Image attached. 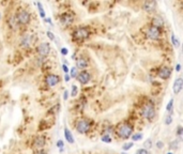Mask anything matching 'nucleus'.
Here are the masks:
<instances>
[{
    "label": "nucleus",
    "instance_id": "423d86ee",
    "mask_svg": "<svg viewBox=\"0 0 183 154\" xmlns=\"http://www.w3.org/2000/svg\"><path fill=\"white\" fill-rule=\"evenodd\" d=\"M50 50H52V47H50V44H49L48 42H42L37 47V52L39 57L45 58V59H46V58L48 57L49 54H50Z\"/></svg>",
    "mask_w": 183,
    "mask_h": 154
},
{
    "label": "nucleus",
    "instance_id": "79ce46f5",
    "mask_svg": "<svg viewBox=\"0 0 183 154\" xmlns=\"http://www.w3.org/2000/svg\"><path fill=\"white\" fill-rule=\"evenodd\" d=\"M175 69H176V71H177V72H180V71H181V64H180V63H177V64H176V68H175Z\"/></svg>",
    "mask_w": 183,
    "mask_h": 154
},
{
    "label": "nucleus",
    "instance_id": "f704fd0d",
    "mask_svg": "<svg viewBox=\"0 0 183 154\" xmlns=\"http://www.w3.org/2000/svg\"><path fill=\"white\" fill-rule=\"evenodd\" d=\"M60 54H61L62 56H67V54H69V49H67V47H61V49H60Z\"/></svg>",
    "mask_w": 183,
    "mask_h": 154
},
{
    "label": "nucleus",
    "instance_id": "c9c22d12",
    "mask_svg": "<svg viewBox=\"0 0 183 154\" xmlns=\"http://www.w3.org/2000/svg\"><path fill=\"white\" fill-rule=\"evenodd\" d=\"M165 143L162 141V140H159V141H156V148L157 149H160V150H162L163 148H164Z\"/></svg>",
    "mask_w": 183,
    "mask_h": 154
},
{
    "label": "nucleus",
    "instance_id": "c03bdc74",
    "mask_svg": "<svg viewBox=\"0 0 183 154\" xmlns=\"http://www.w3.org/2000/svg\"><path fill=\"white\" fill-rule=\"evenodd\" d=\"M166 154H175V153H173V152H167Z\"/></svg>",
    "mask_w": 183,
    "mask_h": 154
},
{
    "label": "nucleus",
    "instance_id": "c756f323",
    "mask_svg": "<svg viewBox=\"0 0 183 154\" xmlns=\"http://www.w3.org/2000/svg\"><path fill=\"white\" fill-rule=\"evenodd\" d=\"M164 123L165 125H170L172 123V115H166L164 118Z\"/></svg>",
    "mask_w": 183,
    "mask_h": 154
},
{
    "label": "nucleus",
    "instance_id": "4c0bfd02",
    "mask_svg": "<svg viewBox=\"0 0 183 154\" xmlns=\"http://www.w3.org/2000/svg\"><path fill=\"white\" fill-rule=\"evenodd\" d=\"M69 96H70V92H69L67 90H64L63 95H62V98H63L64 101H67V100H69Z\"/></svg>",
    "mask_w": 183,
    "mask_h": 154
},
{
    "label": "nucleus",
    "instance_id": "7ed1b4c3",
    "mask_svg": "<svg viewBox=\"0 0 183 154\" xmlns=\"http://www.w3.org/2000/svg\"><path fill=\"white\" fill-rule=\"evenodd\" d=\"M140 115L144 119H146L148 121L153 120L155 116H156V109H155V106L152 102H147L144 105L142 106V109H140Z\"/></svg>",
    "mask_w": 183,
    "mask_h": 154
},
{
    "label": "nucleus",
    "instance_id": "1a4fd4ad",
    "mask_svg": "<svg viewBox=\"0 0 183 154\" xmlns=\"http://www.w3.org/2000/svg\"><path fill=\"white\" fill-rule=\"evenodd\" d=\"M46 145V137L44 135H37L35 136L32 140V143H31V146L33 149L35 150H40V149H43Z\"/></svg>",
    "mask_w": 183,
    "mask_h": 154
},
{
    "label": "nucleus",
    "instance_id": "58836bf2",
    "mask_svg": "<svg viewBox=\"0 0 183 154\" xmlns=\"http://www.w3.org/2000/svg\"><path fill=\"white\" fill-rule=\"evenodd\" d=\"M34 154H47V152L44 149H40V150H35Z\"/></svg>",
    "mask_w": 183,
    "mask_h": 154
},
{
    "label": "nucleus",
    "instance_id": "6ab92c4d",
    "mask_svg": "<svg viewBox=\"0 0 183 154\" xmlns=\"http://www.w3.org/2000/svg\"><path fill=\"white\" fill-rule=\"evenodd\" d=\"M64 138H65V140H67L69 143H71V145H73V143L75 142V139L74 137H73V134H72V132L69 130V128L65 126L64 128Z\"/></svg>",
    "mask_w": 183,
    "mask_h": 154
},
{
    "label": "nucleus",
    "instance_id": "9b49d317",
    "mask_svg": "<svg viewBox=\"0 0 183 154\" xmlns=\"http://www.w3.org/2000/svg\"><path fill=\"white\" fill-rule=\"evenodd\" d=\"M60 83V77L56 74H48L45 76V85L49 88H54Z\"/></svg>",
    "mask_w": 183,
    "mask_h": 154
},
{
    "label": "nucleus",
    "instance_id": "f8f14e48",
    "mask_svg": "<svg viewBox=\"0 0 183 154\" xmlns=\"http://www.w3.org/2000/svg\"><path fill=\"white\" fill-rule=\"evenodd\" d=\"M77 81H78L80 85H87V83H89V81L91 80V74H90L88 71H80L78 72V74H77Z\"/></svg>",
    "mask_w": 183,
    "mask_h": 154
},
{
    "label": "nucleus",
    "instance_id": "412c9836",
    "mask_svg": "<svg viewBox=\"0 0 183 154\" xmlns=\"http://www.w3.org/2000/svg\"><path fill=\"white\" fill-rule=\"evenodd\" d=\"M170 41H171V44L175 48L180 47V40L177 38V35L175 33H171V35H170Z\"/></svg>",
    "mask_w": 183,
    "mask_h": 154
},
{
    "label": "nucleus",
    "instance_id": "0eeeda50",
    "mask_svg": "<svg viewBox=\"0 0 183 154\" xmlns=\"http://www.w3.org/2000/svg\"><path fill=\"white\" fill-rule=\"evenodd\" d=\"M75 20V16L74 14H72L70 12H64L62 13L59 17V22L60 24L63 27H70L74 24Z\"/></svg>",
    "mask_w": 183,
    "mask_h": 154
},
{
    "label": "nucleus",
    "instance_id": "37998d69",
    "mask_svg": "<svg viewBox=\"0 0 183 154\" xmlns=\"http://www.w3.org/2000/svg\"><path fill=\"white\" fill-rule=\"evenodd\" d=\"M63 151H64V149H59V152H60V153H62Z\"/></svg>",
    "mask_w": 183,
    "mask_h": 154
},
{
    "label": "nucleus",
    "instance_id": "4468645a",
    "mask_svg": "<svg viewBox=\"0 0 183 154\" xmlns=\"http://www.w3.org/2000/svg\"><path fill=\"white\" fill-rule=\"evenodd\" d=\"M32 44V35L29 33L24 34L19 40V45L22 48H29Z\"/></svg>",
    "mask_w": 183,
    "mask_h": 154
},
{
    "label": "nucleus",
    "instance_id": "5701e85b",
    "mask_svg": "<svg viewBox=\"0 0 183 154\" xmlns=\"http://www.w3.org/2000/svg\"><path fill=\"white\" fill-rule=\"evenodd\" d=\"M142 137H144V134H142V133H135V134H132V136H131L132 142H135V141H139V140H142Z\"/></svg>",
    "mask_w": 183,
    "mask_h": 154
},
{
    "label": "nucleus",
    "instance_id": "dca6fc26",
    "mask_svg": "<svg viewBox=\"0 0 183 154\" xmlns=\"http://www.w3.org/2000/svg\"><path fill=\"white\" fill-rule=\"evenodd\" d=\"M151 26L155 27V28H159V29H162V28L165 26L164 18L160 15H156V16H154V17H152V19H151Z\"/></svg>",
    "mask_w": 183,
    "mask_h": 154
},
{
    "label": "nucleus",
    "instance_id": "39448f33",
    "mask_svg": "<svg viewBox=\"0 0 183 154\" xmlns=\"http://www.w3.org/2000/svg\"><path fill=\"white\" fill-rule=\"evenodd\" d=\"M15 18H16L18 26H27V25H29L30 20H31V14L29 11L22 9L15 15Z\"/></svg>",
    "mask_w": 183,
    "mask_h": 154
},
{
    "label": "nucleus",
    "instance_id": "473e14b6",
    "mask_svg": "<svg viewBox=\"0 0 183 154\" xmlns=\"http://www.w3.org/2000/svg\"><path fill=\"white\" fill-rule=\"evenodd\" d=\"M56 146L58 149H64V141L62 140V139H59L58 141H57Z\"/></svg>",
    "mask_w": 183,
    "mask_h": 154
},
{
    "label": "nucleus",
    "instance_id": "b1692460",
    "mask_svg": "<svg viewBox=\"0 0 183 154\" xmlns=\"http://www.w3.org/2000/svg\"><path fill=\"white\" fill-rule=\"evenodd\" d=\"M179 145H180V141L178 140V139H175V140H172V141H170V143H169V149L170 150H177L178 148H179Z\"/></svg>",
    "mask_w": 183,
    "mask_h": 154
},
{
    "label": "nucleus",
    "instance_id": "49530a36",
    "mask_svg": "<svg viewBox=\"0 0 183 154\" xmlns=\"http://www.w3.org/2000/svg\"><path fill=\"white\" fill-rule=\"evenodd\" d=\"M121 154H127V153H125V152H122V153H121Z\"/></svg>",
    "mask_w": 183,
    "mask_h": 154
},
{
    "label": "nucleus",
    "instance_id": "c85d7f7f",
    "mask_svg": "<svg viewBox=\"0 0 183 154\" xmlns=\"http://www.w3.org/2000/svg\"><path fill=\"white\" fill-rule=\"evenodd\" d=\"M101 140L103 142H106V143H110L112 141V137H110V135H108V134H104V135L101 137Z\"/></svg>",
    "mask_w": 183,
    "mask_h": 154
},
{
    "label": "nucleus",
    "instance_id": "aec40b11",
    "mask_svg": "<svg viewBox=\"0 0 183 154\" xmlns=\"http://www.w3.org/2000/svg\"><path fill=\"white\" fill-rule=\"evenodd\" d=\"M34 4L37 7V10H39V14H40V17L42 19L46 18V14H45V11H44V7H43V4L40 2V1H37V2H34Z\"/></svg>",
    "mask_w": 183,
    "mask_h": 154
},
{
    "label": "nucleus",
    "instance_id": "6e6552de",
    "mask_svg": "<svg viewBox=\"0 0 183 154\" xmlns=\"http://www.w3.org/2000/svg\"><path fill=\"white\" fill-rule=\"evenodd\" d=\"M147 37L152 40V41H157L160 40L162 37V29H159V28H155L153 26H150L148 29H147Z\"/></svg>",
    "mask_w": 183,
    "mask_h": 154
},
{
    "label": "nucleus",
    "instance_id": "a18cd8bd",
    "mask_svg": "<svg viewBox=\"0 0 183 154\" xmlns=\"http://www.w3.org/2000/svg\"><path fill=\"white\" fill-rule=\"evenodd\" d=\"M1 17H2V14H1V11H0V20H1Z\"/></svg>",
    "mask_w": 183,
    "mask_h": 154
},
{
    "label": "nucleus",
    "instance_id": "a211bd4d",
    "mask_svg": "<svg viewBox=\"0 0 183 154\" xmlns=\"http://www.w3.org/2000/svg\"><path fill=\"white\" fill-rule=\"evenodd\" d=\"M7 26L11 28L12 30H15L18 28V24L16 22V18H15V15H10L7 19Z\"/></svg>",
    "mask_w": 183,
    "mask_h": 154
},
{
    "label": "nucleus",
    "instance_id": "7c9ffc66",
    "mask_svg": "<svg viewBox=\"0 0 183 154\" xmlns=\"http://www.w3.org/2000/svg\"><path fill=\"white\" fill-rule=\"evenodd\" d=\"M176 135L179 137V138H181L183 136V128L181 126V125H179L178 128H177V132H176Z\"/></svg>",
    "mask_w": 183,
    "mask_h": 154
},
{
    "label": "nucleus",
    "instance_id": "f3484780",
    "mask_svg": "<svg viewBox=\"0 0 183 154\" xmlns=\"http://www.w3.org/2000/svg\"><path fill=\"white\" fill-rule=\"evenodd\" d=\"M183 88V78L182 77H178V78L173 81L172 85V92L175 94H179L182 91Z\"/></svg>",
    "mask_w": 183,
    "mask_h": 154
},
{
    "label": "nucleus",
    "instance_id": "f257e3e1",
    "mask_svg": "<svg viewBox=\"0 0 183 154\" xmlns=\"http://www.w3.org/2000/svg\"><path fill=\"white\" fill-rule=\"evenodd\" d=\"M115 132H116V135L120 139H129L131 138L132 134L134 132V126L130 122L124 121V122H121L117 125Z\"/></svg>",
    "mask_w": 183,
    "mask_h": 154
},
{
    "label": "nucleus",
    "instance_id": "2eb2a0df",
    "mask_svg": "<svg viewBox=\"0 0 183 154\" xmlns=\"http://www.w3.org/2000/svg\"><path fill=\"white\" fill-rule=\"evenodd\" d=\"M157 8V2L156 1H146L142 4V10L147 13H153L155 12Z\"/></svg>",
    "mask_w": 183,
    "mask_h": 154
},
{
    "label": "nucleus",
    "instance_id": "393cba45",
    "mask_svg": "<svg viewBox=\"0 0 183 154\" xmlns=\"http://www.w3.org/2000/svg\"><path fill=\"white\" fill-rule=\"evenodd\" d=\"M77 74H78V70L75 68V66H73V68L70 69V71H69V75H70L71 78H76V77H77Z\"/></svg>",
    "mask_w": 183,
    "mask_h": 154
},
{
    "label": "nucleus",
    "instance_id": "ea45409f",
    "mask_svg": "<svg viewBox=\"0 0 183 154\" xmlns=\"http://www.w3.org/2000/svg\"><path fill=\"white\" fill-rule=\"evenodd\" d=\"M44 20V23L45 24H49L50 26H52V18H49V17H46V18L43 19Z\"/></svg>",
    "mask_w": 183,
    "mask_h": 154
},
{
    "label": "nucleus",
    "instance_id": "cd10ccee",
    "mask_svg": "<svg viewBox=\"0 0 183 154\" xmlns=\"http://www.w3.org/2000/svg\"><path fill=\"white\" fill-rule=\"evenodd\" d=\"M133 146H134V142H132V141H130V142H125V143H123V146H122V150H123L124 152H127V151H129L130 149H132Z\"/></svg>",
    "mask_w": 183,
    "mask_h": 154
},
{
    "label": "nucleus",
    "instance_id": "a19ab883",
    "mask_svg": "<svg viewBox=\"0 0 183 154\" xmlns=\"http://www.w3.org/2000/svg\"><path fill=\"white\" fill-rule=\"evenodd\" d=\"M70 80H71V77H70V75H69V74H64V81L69 83Z\"/></svg>",
    "mask_w": 183,
    "mask_h": 154
},
{
    "label": "nucleus",
    "instance_id": "e433bc0d",
    "mask_svg": "<svg viewBox=\"0 0 183 154\" xmlns=\"http://www.w3.org/2000/svg\"><path fill=\"white\" fill-rule=\"evenodd\" d=\"M136 154H149V151L146 150V149H144V148H142V149H138V150H137Z\"/></svg>",
    "mask_w": 183,
    "mask_h": 154
},
{
    "label": "nucleus",
    "instance_id": "72a5a7b5",
    "mask_svg": "<svg viewBox=\"0 0 183 154\" xmlns=\"http://www.w3.org/2000/svg\"><path fill=\"white\" fill-rule=\"evenodd\" d=\"M61 69H62V71L64 72V74H69V71H70V68H69V65L62 63V65H61Z\"/></svg>",
    "mask_w": 183,
    "mask_h": 154
},
{
    "label": "nucleus",
    "instance_id": "f03ea898",
    "mask_svg": "<svg viewBox=\"0 0 183 154\" xmlns=\"http://www.w3.org/2000/svg\"><path fill=\"white\" fill-rule=\"evenodd\" d=\"M90 34H91V30H90L89 27H78L72 32V40L74 42H77V43H82L89 38Z\"/></svg>",
    "mask_w": 183,
    "mask_h": 154
},
{
    "label": "nucleus",
    "instance_id": "2f4dec72",
    "mask_svg": "<svg viewBox=\"0 0 183 154\" xmlns=\"http://www.w3.org/2000/svg\"><path fill=\"white\" fill-rule=\"evenodd\" d=\"M46 35L48 37V39L50 40V41H55L56 40V37H55V34L52 33V31H46Z\"/></svg>",
    "mask_w": 183,
    "mask_h": 154
},
{
    "label": "nucleus",
    "instance_id": "ddd939ff",
    "mask_svg": "<svg viewBox=\"0 0 183 154\" xmlns=\"http://www.w3.org/2000/svg\"><path fill=\"white\" fill-rule=\"evenodd\" d=\"M89 66V60L85 57H78L75 59V68L80 71H85Z\"/></svg>",
    "mask_w": 183,
    "mask_h": 154
},
{
    "label": "nucleus",
    "instance_id": "bb28decb",
    "mask_svg": "<svg viewBox=\"0 0 183 154\" xmlns=\"http://www.w3.org/2000/svg\"><path fill=\"white\" fill-rule=\"evenodd\" d=\"M77 94H78V88H77V86H76V85H72L70 95H71L72 98H75Z\"/></svg>",
    "mask_w": 183,
    "mask_h": 154
},
{
    "label": "nucleus",
    "instance_id": "20e7f679",
    "mask_svg": "<svg viewBox=\"0 0 183 154\" xmlns=\"http://www.w3.org/2000/svg\"><path fill=\"white\" fill-rule=\"evenodd\" d=\"M75 128L77 133L82 135H86L87 133L91 130V121L85 118H79L75 122Z\"/></svg>",
    "mask_w": 183,
    "mask_h": 154
},
{
    "label": "nucleus",
    "instance_id": "4be33fe9",
    "mask_svg": "<svg viewBox=\"0 0 183 154\" xmlns=\"http://www.w3.org/2000/svg\"><path fill=\"white\" fill-rule=\"evenodd\" d=\"M173 103H175L173 98H170L169 102L167 103V105H166V111H167L169 115H172V113H173Z\"/></svg>",
    "mask_w": 183,
    "mask_h": 154
},
{
    "label": "nucleus",
    "instance_id": "a878e982",
    "mask_svg": "<svg viewBox=\"0 0 183 154\" xmlns=\"http://www.w3.org/2000/svg\"><path fill=\"white\" fill-rule=\"evenodd\" d=\"M144 149H146V150H150L152 146H153V142H152V139H147L145 140V142H144Z\"/></svg>",
    "mask_w": 183,
    "mask_h": 154
},
{
    "label": "nucleus",
    "instance_id": "9d476101",
    "mask_svg": "<svg viewBox=\"0 0 183 154\" xmlns=\"http://www.w3.org/2000/svg\"><path fill=\"white\" fill-rule=\"evenodd\" d=\"M171 74H172L171 68L166 66V65H164V66H161V68L159 69V70H157V72H156V76H157V77H160L161 79H164V80L170 78Z\"/></svg>",
    "mask_w": 183,
    "mask_h": 154
}]
</instances>
